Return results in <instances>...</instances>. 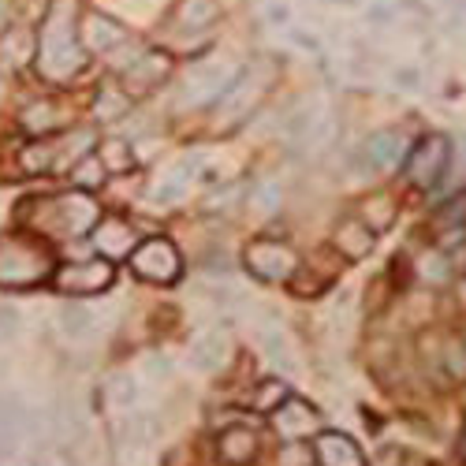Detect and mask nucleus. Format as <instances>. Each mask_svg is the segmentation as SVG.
Wrapping results in <instances>:
<instances>
[{
    "label": "nucleus",
    "mask_w": 466,
    "mask_h": 466,
    "mask_svg": "<svg viewBox=\"0 0 466 466\" xmlns=\"http://www.w3.org/2000/svg\"><path fill=\"white\" fill-rule=\"evenodd\" d=\"M34 56H37V71L53 83H67L71 75L83 71L86 49L79 46V34H75V5L56 0V5L49 8Z\"/></svg>",
    "instance_id": "obj_1"
},
{
    "label": "nucleus",
    "mask_w": 466,
    "mask_h": 466,
    "mask_svg": "<svg viewBox=\"0 0 466 466\" xmlns=\"http://www.w3.org/2000/svg\"><path fill=\"white\" fill-rule=\"evenodd\" d=\"M53 277V254L23 236L0 239V288H34Z\"/></svg>",
    "instance_id": "obj_2"
},
{
    "label": "nucleus",
    "mask_w": 466,
    "mask_h": 466,
    "mask_svg": "<svg viewBox=\"0 0 466 466\" xmlns=\"http://www.w3.org/2000/svg\"><path fill=\"white\" fill-rule=\"evenodd\" d=\"M268 83H273V67H268L265 60L250 64V67H239V75L231 79V86L217 97L220 101V120H243V116L261 101V94L268 90Z\"/></svg>",
    "instance_id": "obj_3"
},
{
    "label": "nucleus",
    "mask_w": 466,
    "mask_h": 466,
    "mask_svg": "<svg viewBox=\"0 0 466 466\" xmlns=\"http://www.w3.org/2000/svg\"><path fill=\"white\" fill-rule=\"evenodd\" d=\"M239 75V67L231 60H206L198 67H190L187 83L179 90V108H198V105H213L228 86L231 79Z\"/></svg>",
    "instance_id": "obj_4"
},
{
    "label": "nucleus",
    "mask_w": 466,
    "mask_h": 466,
    "mask_svg": "<svg viewBox=\"0 0 466 466\" xmlns=\"http://www.w3.org/2000/svg\"><path fill=\"white\" fill-rule=\"evenodd\" d=\"M243 261L247 268L265 280V284H280V280H291L295 268H299V258L288 243H277V239H254L247 250H243Z\"/></svg>",
    "instance_id": "obj_5"
},
{
    "label": "nucleus",
    "mask_w": 466,
    "mask_h": 466,
    "mask_svg": "<svg viewBox=\"0 0 466 466\" xmlns=\"http://www.w3.org/2000/svg\"><path fill=\"white\" fill-rule=\"evenodd\" d=\"M97 220H101V209L86 190H67L49 202V224H53V231H60V236H71V239L86 236Z\"/></svg>",
    "instance_id": "obj_6"
},
{
    "label": "nucleus",
    "mask_w": 466,
    "mask_h": 466,
    "mask_svg": "<svg viewBox=\"0 0 466 466\" xmlns=\"http://www.w3.org/2000/svg\"><path fill=\"white\" fill-rule=\"evenodd\" d=\"M131 268L142 277V280H153V284H172L179 280V250L168 243V239H146L131 250Z\"/></svg>",
    "instance_id": "obj_7"
},
{
    "label": "nucleus",
    "mask_w": 466,
    "mask_h": 466,
    "mask_svg": "<svg viewBox=\"0 0 466 466\" xmlns=\"http://www.w3.org/2000/svg\"><path fill=\"white\" fill-rule=\"evenodd\" d=\"M56 288L67 295H97L112 284V261L108 258H86V261H71L53 273Z\"/></svg>",
    "instance_id": "obj_8"
},
{
    "label": "nucleus",
    "mask_w": 466,
    "mask_h": 466,
    "mask_svg": "<svg viewBox=\"0 0 466 466\" xmlns=\"http://www.w3.org/2000/svg\"><path fill=\"white\" fill-rule=\"evenodd\" d=\"M448 157H451V146H448L441 135L418 142L414 153L407 157V179H410L414 187H433V183L444 176Z\"/></svg>",
    "instance_id": "obj_9"
},
{
    "label": "nucleus",
    "mask_w": 466,
    "mask_h": 466,
    "mask_svg": "<svg viewBox=\"0 0 466 466\" xmlns=\"http://www.w3.org/2000/svg\"><path fill=\"white\" fill-rule=\"evenodd\" d=\"M194 172H198V157H179V161H172L157 179L149 183V202H153V206H176V202H183V194H187Z\"/></svg>",
    "instance_id": "obj_10"
},
{
    "label": "nucleus",
    "mask_w": 466,
    "mask_h": 466,
    "mask_svg": "<svg viewBox=\"0 0 466 466\" xmlns=\"http://www.w3.org/2000/svg\"><path fill=\"white\" fill-rule=\"evenodd\" d=\"M321 425V414L318 407H309L302 400H284L277 410H273V430L284 437V441H302L309 433H318Z\"/></svg>",
    "instance_id": "obj_11"
},
{
    "label": "nucleus",
    "mask_w": 466,
    "mask_h": 466,
    "mask_svg": "<svg viewBox=\"0 0 466 466\" xmlns=\"http://www.w3.org/2000/svg\"><path fill=\"white\" fill-rule=\"evenodd\" d=\"M90 231H94V250H97L101 258H108V261L127 258V254L138 247L135 228H131L127 220H120V217H101Z\"/></svg>",
    "instance_id": "obj_12"
},
{
    "label": "nucleus",
    "mask_w": 466,
    "mask_h": 466,
    "mask_svg": "<svg viewBox=\"0 0 466 466\" xmlns=\"http://www.w3.org/2000/svg\"><path fill=\"white\" fill-rule=\"evenodd\" d=\"M79 37H83V49H90V53H112V49H120L127 42V26L101 15V12H90L83 19V34Z\"/></svg>",
    "instance_id": "obj_13"
},
{
    "label": "nucleus",
    "mask_w": 466,
    "mask_h": 466,
    "mask_svg": "<svg viewBox=\"0 0 466 466\" xmlns=\"http://www.w3.org/2000/svg\"><path fill=\"white\" fill-rule=\"evenodd\" d=\"M314 451H318V462L321 466H366L359 444L347 437V433H318Z\"/></svg>",
    "instance_id": "obj_14"
},
{
    "label": "nucleus",
    "mask_w": 466,
    "mask_h": 466,
    "mask_svg": "<svg viewBox=\"0 0 466 466\" xmlns=\"http://www.w3.org/2000/svg\"><path fill=\"white\" fill-rule=\"evenodd\" d=\"M168 67H172V60L165 53H142L138 60L127 64V90H135V94L153 90L168 75Z\"/></svg>",
    "instance_id": "obj_15"
},
{
    "label": "nucleus",
    "mask_w": 466,
    "mask_h": 466,
    "mask_svg": "<svg viewBox=\"0 0 466 466\" xmlns=\"http://www.w3.org/2000/svg\"><path fill=\"white\" fill-rule=\"evenodd\" d=\"M224 351H228L224 336L209 329V332H202V336H194L187 362H190V370H198V373H213V370H220V362H224Z\"/></svg>",
    "instance_id": "obj_16"
},
{
    "label": "nucleus",
    "mask_w": 466,
    "mask_h": 466,
    "mask_svg": "<svg viewBox=\"0 0 466 466\" xmlns=\"http://www.w3.org/2000/svg\"><path fill=\"white\" fill-rule=\"evenodd\" d=\"M217 451H220V459H224V462L243 466V462H250V459L258 455V437H254V430H243V425H231V430H224V433H220Z\"/></svg>",
    "instance_id": "obj_17"
},
{
    "label": "nucleus",
    "mask_w": 466,
    "mask_h": 466,
    "mask_svg": "<svg viewBox=\"0 0 466 466\" xmlns=\"http://www.w3.org/2000/svg\"><path fill=\"white\" fill-rule=\"evenodd\" d=\"M336 250L343 258H351V261L370 258V250H373V228L362 224V220H343L336 228Z\"/></svg>",
    "instance_id": "obj_18"
},
{
    "label": "nucleus",
    "mask_w": 466,
    "mask_h": 466,
    "mask_svg": "<svg viewBox=\"0 0 466 466\" xmlns=\"http://www.w3.org/2000/svg\"><path fill=\"white\" fill-rule=\"evenodd\" d=\"M403 149H407V138L400 131H380L366 142V157H370L373 168H396Z\"/></svg>",
    "instance_id": "obj_19"
},
{
    "label": "nucleus",
    "mask_w": 466,
    "mask_h": 466,
    "mask_svg": "<svg viewBox=\"0 0 466 466\" xmlns=\"http://www.w3.org/2000/svg\"><path fill=\"white\" fill-rule=\"evenodd\" d=\"M261 347H265V355L273 359L288 377H299V359H295V351H291V339L280 332V329H261Z\"/></svg>",
    "instance_id": "obj_20"
},
{
    "label": "nucleus",
    "mask_w": 466,
    "mask_h": 466,
    "mask_svg": "<svg viewBox=\"0 0 466 466\" xmlns=\"http://www.w3.org/2000/svg\"><path fill=\"white\" fill-rule=\"evenodd\" d=\"M23 410L0 400V459H12L19 451V437H23Z\"/></svg>",
    "instance_id": "obj_21"
},
{
    "label": "nucleus",
    "mask_w": 466,
    "mask_h": 466,
    "mask_svg": "<svg viewBox=\"0 0 466 466\" xmlns=\"http://www.w3.org/2000/svg\"><path fill=\"white\" fill-rule=\"evenodd\" d=\"M56 321H60V332H64L67 339H86V336L94 332V314H90L83 302H64L60 314H56Z\"/></svg>",
    "instance_id": "obj_22"
},
{
    "label": "nucleus",
    "mask_w": 466,
    "mask_h": 466,
    "mask_svg": "<svg viewBox=\"0 0 466 466\" xmlns=\"http://www.w3.org/2000/svg\"><path fill=\"white\" fill-rule=\"evenodd\" d=\"M30 135H49L64 124V112L53 105V101H34L26 112H23V120H19Z\"/></svg>",
    "instance_id": "obj_23"
},
{
    "label": "nucleus",
    "mask_w": 466,
    "mask_h": 466,
    "mask_svg": "<svg viewBox=\"0 0 466 466\" xmlns=\"http://www.w3.org/2000/svg\"><path fill=\"white\" fill-rule=\"evenodd\" d=\"M217 15H220L217 0H183L176 19H179L183 30H206V26H213Z\"/></svg>",
    "instance_id": "obj_24"
},
{
    "label": "nucleus",
    "mask_w": 466,
    "mask_h": 466,
    "mask_svg": "<svg viewBox=\"0 0 466 466\" xmlns=\"http://www.w3.org/2000/svg\"><path fill=\"white\" fill-rule=\"evenodd\" d=\"M396 217H400V206H396V198H388V194H377V198H370L362 206V224H370L373 231L392 228Z\"/></svg>",
    "instance_id": "obj_25"
},
{
    "label": "nucleus",
    "mask_w": 466,
    "mask_h": 466,
    "mask_svg": "<svg viewBox=\"0 0 466 466\" xmlns=\"http://www.w3.org/2000/svg\"><path fill=\"white\" fill-rule=\"evenodd\" d=\"M34 49H37V42L30 37V30H19V26L12 34H5V42H0V56H5L12 67L26 64L34 56Z\"/></svg>",
    "instance_id": "obj_26"
},
{
    "label": "nucleus",
    "mask_w": 466,
    "mask_h": 466,
    "mask_svg": "<svg viewBox=\"0 0 466 466\" xmlns=\"http://www.w3.org/2000/svg\"><path fill=\"white\" fill-rule=\"evenodd\" d=\"M127 108H131V94L127 90H120V86H105L101 94H97V120H105V124H112V120H120V116H127Z\"/></svg>",
    "instance_id": "obj_27"
},
{
    "label": "nucleus",
    "mask_w": 466,
    "mask_h": 466,
    "mask_svg": "<svg viewBox=\"0 0 466 466\" xmlns=\"http://www.w3.org/2000/svg\"><path fill=\"white\" fill-rule=\"evenodd\" d=\"M97 157H101V165H105V168H112V172H127V168L135 165L131 146H127V142H120V138H108V142L97 149Z\"/></svg>",
    "instance_id": "obj_28"
},
{
    "label": "nucleus",
    "mask_w": 466,
    "mask_h": 466,
    "mask_svg": "<svg viewBox=\"0 0 466 466\" xmlns=\"http://www.w3.org/2000/svg\"><path fill=\"white\" fill-rule=\"evenodd\" d=\"M71 179L79 183L83 190H94V187H101L105 183V165H101V157L94 153V157H79L75 161V168H71Z\"/></svg>",
    "instance_id": "obj_29"
},
{
    "label": "nucleus",
    "mask_w": 466,
    "mask_h": 466,
    "mask_svg": "<svg viewBox=\"0 0 466 466\" xmlns=\"http://www.w3.org/2000/svg\"><path fill=\"white\" fill-rule=\"evenodd\" d=\"M288 400V388L273 377V380H261L258 388H254V396H250V403L258 407V410H277L280 403Z\"/></svg>",
    "instance_id": "obj_30"
},
{
    "label": "nucleus",
    "mask_w": 466,
    "mask_h": 466,
    "mask_svg": "<svg viewBox=\"0 0 466 466\" xmlns=\"http://www.w3.org/2000/svg\"><path fill=\"white\" fill-rule=\"evenodd\" d=\"M332 131H336V120H332V112H321L314 124L306 127V135H302V142L309 146V149H325L329 142H332Z\"/></svg>",
    "instance_id": "obj_31"
},
{
    "label": "nucleus",
    "mask_w": 466,
    "mask_h": 466,
    "mask_svg": "<svg viewBox=\"0 0 466 466\" xmlns=\"http://www.w3.org/2000/svg\"><path fill=\"white\" fill-rule=\"evenodd\" d=\"M444 370L451 377H466V339H448V347H444Z\"/></svg>",
    "instance_id": "obj_32"
},
{
    "label": "nucleus",
    "mask_w": 466,
    "mask_h": 466,
    "mask_svg": "<svg viewBox=\"0 0 466 466\" xmlns=\"http://www.w3.org/2000/svg\"><path fill=\"white\" fill-rule=\"evenodd\" d=\"M280 202H284V194H280L277 183H261L258 194H254V209H258V213H277Z\"/></svg>",
    "instance_id": "obj_33"
},
{
    "label": "nucleus",
    "mask_w": 466,
    "mask_h": 466,
    "mask_svg": "<svg viewBox=\"0 0 466 466\" xmlns=\"http://www.w3.org/2000/svg\"><path fill=\"white\" fill-rule=\"evenodd\" d=\"M135 396H138V388H135V380H131V377H116V380H112V400H116V407L131 410Z\"/></svg>",
    "instance_id": "obj_34"
},
{
    "label": "nucleus",
    "mask_w": 466,
    "mask_h": 466,
    "mask_svg": "<svg viewBox=\"0 0 466 466\" xmlns=\"http://www.w3.org/2000/svg\"><path fill=\"white\" fill-rule=\"evenodd\" d=\"M19 329H23V314L15 306H0V336L5 339H12V336H19Z\"/></svg>",
    "instance_id": "obj_35"
},
{
    "label": "nucleus",
    "mask_w": 466,
    "mask_h": 466,
    "mask_svg": "<svg viewBox=\"0 0 466 466\" xmlns=\"http://www.w3.org/2000/svg\"><path fill=\"white\" fill-rule=\"evenodd\" d=\"M392 83H396V90L414 94V90H421V71L418 67H396L392 71Z\"/></svg>",
    "instance_id": "obj_36"
},
{
    "label": "nucleus",
    "mask_w": 466,
    "mask_h": 466,
    "mask_svg": "<svg viewBox=\"0 0 466 466\" xmlns=\"http://www.w3.org/2000/svg\"><path fill=\"white\" fill-rule=\"evenodd\" d=\"M421 277H430L433 284H441V280L448 277V261H444L441 254H425V261H421Z\"/></svg>",
    "instance_id": "obj_37"
},
{
    "label": "nucleus",
    "mask_w": 466,
    "mask_h": 466,
    "mask_svg": "<svg viewBox=\"0 0 466 466\" xmlns=\"http://www.w3.org/2000/svg\"><path fill=\"white\" fill-rule=\"evenodd\" d=\"M392 19H400V8H388V5H373V8H366V23H373V26H388Z\"/></svg>",
    "instance_id": "obj_38"
},
{
    "label": "nucleus",
    "mask_w": 466,
    "mask_h": 466,
    "mask_svg": "<svg viewBox=\"0 0 466 466\" xmlns=\"http://www.w3.org/2000/svg\"><path fill=\"white\" fill-rule=\"evenodd\" d=\"M291 42L302 49V53H321V42L314 34H306V30H291Z\"/></svg>",
    "instance_id": "obj_39"
},
{
    "label": "nucleus",
    "mask_w": 466,
    "mask_h": 466,
    "mask_svg": "<svg viewBox=\"0 0 466 466\" xmlns=\"http://www.w3.org/2000/svg\"><path fill=\"white\" fill-rule=\"evenodd\" d=\"M400 459H403L400 448H380L377 459H373V466H400Z\"/></svg>",
    "instance_id": "obj_40"
},
{
    "label": "nucleus",
    "mask_w": 466,
    "mask_h": 466,
    "mask_svg": "<svg viewBox=\"0 0 466 466\" xmlns=\"http://www.w3.org/2000/svg\"><path fill=\"white\" fill-rule=\"evenodd\" d=\"M268 23H288V8L284 5H273V8H268Z\"/></svg>",
    "instance_id": "obj_41"
},
{
    "label": "nucleus",
    "mask_w": 466,
    "mask_h": 466,
    "mask_svg": "<svg viewBox=\"0 0 466 466\" xmlns=\"http://www.w3.org/2000/svg\"><path fill=\"white\" fill-rule=\"evenodd\" d=\"M8 23V0H0V26Z\"/></svg>",
    "instance_id": "obj_42"
},
{
    "label": "nucleus",
    "mask_w": 466,
    "mask_h": 466,
    "mask_svg": "<svg viewBox=\"0 0 466 466\" xmlns=\"http://www.w3.org/2000/svg\"><path fill=\"white\" fill-rule=\"evenodd\" d=\"M325 5H343V8H351V5H359V0H325Z\"/></svg>",
    "instance_id": "obj_43"
}]
</instances>
